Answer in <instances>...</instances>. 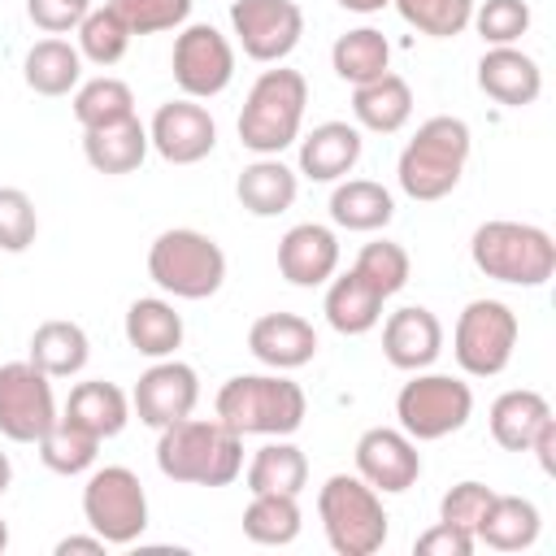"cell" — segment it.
<instances>
[{
  "instance_id": "cell-1",
  "label": "cell",
  "mask_w": 556,
  "mask_h": 556,
  "mask_svg": "<svg viewBox=\"0 0 556 556\" xmlns=\"http://www.w3.org/2000/svg\"><path fill=\"white\" fill-rule=\"evenodd\" d=\"M156 469L187 486H230L243 473V434L217 417H182L161 426Z\"/></svg>"
},
{
  "instance_id": "cell-2",
  "label": "cell",
  "mask_w": 556,
  "mask_h": 556,
  "mask_svg": "<svg viewBox=\"0 0 556 556\" xmlns=\"http://www.w3.org/2000/svg\"><path fill=\"white\" fill-rule=\"evenodd\" d=\"M217 421H226L235 434H265V439H287L304 426L308 400L300 382L274 374H235L222 382L213 400Z\"/></svg>"
},
{
  "instance_id": "cell-3",
  "label": "cell",
  "mask_w": 556,
  "mask_h": 556,
  "mask_svg": "<svg viewBox=\"0 0 556 556\" xmlns=\"http://www.w3.org/2000/svg\"><path fill=\"white\" fill-rule=\"evenodd\" d=\"M469 148H473V139H469V126L460 117H447V113L426 117L395 161L400 191L408 200H421V204L452 195L465 165H469Z\"/></svg>"
},
{
  "instance_id": "cell-4",
  "label": "cell",
  "mask_w": 556,
  "mask_h": 556,
  "mask_svg": "<svg viewBox=\"0 0 556 556\" xmlns=\"http://www.w3.org/2000/svg\"><path fill=\"white\" fill-rule=\"evenodd\" d=\"M304 104H308V78L300 70H287V65L265 70L248 87V100L239 113V143L256 156H278L300 139Z\"/></svg>"
},
{
  "instance_id": "cell-5",
  "label": "cell",
  "mask_w": 556,
  "mask_h": 556,
  "mask_svg": "<svg viewBox=\"0 0 556 556\" xmlns=\"http://www.w3.org/2000/svg\"><path fill=\"white\" fill-rule=\"evenodd\" d=\"M469 256L478 274L508 282V287H543L556 274V243L543 226L530 222H482L469 239Z\"/></svg>"
},
{
  "instance_id": "cell-6",
  "label": "cell",
  "mask_w": 556,
  "mask_h": 556,
  "mask_svg": "<svg viewBox=\"0 0 556 556\" xmlns=\"http://www.w3.org/2000/svg\"><path fill=\"white\" fill-rule=\"evenodd\" d=\"M148 278L174 300H208L226 282V252L191 226L161 230L148 248Z\"/></svg>"
},
{
  "instance_id": "cell-7",
  "label": "cell",
  "mask_w": 556,
  "mask_h": 556,
  "mask_svg": "<svg viewBox=\"0 0 556 556\" xmlns=\"http://www.w3.org/2000/svg\"><path fill=\"white\" fill-rule=\"evenodd\" d=\"M317 517L326 543L339 556H374L387 543V508L382 495L361 473H330L317 491Z\"/></svg>"
},
{
  "instance_id": "cell-8",
  "label": "cell",
  "mask_w": 556,
  "mask_h": 556,
  "mask_svg": "<svg viewBox=\"0 0 556 556\" xmlns=\"http://www.w3.org/2000/svg\"><path fill=\"white\" fill-rule=\"evenodd\" d=\"M395 417L413 443H434V439L456 434L473 417V391H469V382H460L452 374L417 369L395 395Z\"/></svg>"
},
{
  "instance_id": "cell-9",
  "label": "cell",
  "mask_w": 556,
  "mask_h": 556,
  "mask_svg": "<svg viewBox=\"0 0 556 556\" xmlns=\"http://www.w3.org/2000/svg\"><path fill=\"white\" fill-rule=\"evenodd\" d=\"M83 517L109 547L135 543L148 530V491H143L139 473L126 465L91 469V478L83 486Z\"/></svg>"
},
{
  "instance_id": "cell-10",
  "label": "cell",
  "mask_w": 556,
  "mask_h": 556,
  "mask_svg": "<svg viewBox=\"0 0 556 556\" xmlns=\"http://www.w3.org/2000/svg\"><path fill=\"white\" fill-rule=\"evenodd\" d=\"M517 334V313L504 300H469L452 330V356L469 378H495L508 369Z\"/></svg>"
},
{
  "instance_id": "cell-11",
  "label": "cell",
  "mask_w": 556,
  "mask_h": 556,
  "mask_svg": "<svg viewBox=\"0 0 556 556\" xmlns=\"http://www.w3.org/2000/svg\"><path fill=\"white\" fill-rule=\"evenodd\" d=\"M169 74L187 100H213L235 78V48L213 22H191L174 39Z\"/></svg>"
},
{
  "instance_id": "cell-12",
  "label": "cell",
  "mask_w": 556,
  "mask_h": 556,
  "mask_svg": "<svg viewBox=\"0 0 556 556\" xmlns=\"http://www.w3.org/2000/svg\"><path fill=\"white\" fill-rule=\"evenodd\" d=\"M52 378L30 361L0 365V434L13 443H39V434L56 421Z\"/></svg>"
},
{
  "instance_id": "cell-13",
  "label": "cell",
  "mask_w": 556,
  "mask_h": 556,
  "mask_svg": "<svg viewBox=\"0 0 556 556\" xmlns=\"http://www.w3.org/2000/svg\"><path fill=\"white\" fill-rule=\"evenodd\" d=\"M230 30L243 56L278 65L295 52L304 35V13L295 0H230Z\"/></svg>"
},
{
  "instance_id": "cell-14",
  "label": "cell",
  "mask_w": 556,
  "mask_h": 556,
  "mask_svg": "<svg viewBox=\"0 0 556 556\" xmlns=\"http://www.w3.org/2000/svg\"><path fill=\"white\" fill-rule=\"evenodd\" d=\"M195 404H200V378H195V369H191L187 361H174V356L152 361V365L139 374L135 391H130L135 417H139L143 426H152V430L191 417Z\"/></svg>"
},
{
  "instance_id": "cell-15",
  "label": "cell",
  "mask_w": 556,
  "mask_h": 556,
  "mask_svg": "<svg viewBox=\"0 0 556 556\" xmlns=\"http://www.w3.org/2000/svg\"><path fill=\"white\" fill-rule=\"evenodd\" d=\"M148 143L169 165H195L217 148V122L200 100H165L148 122Z\"/></svg>"
},
{
  "instance_id": "cell-16",
  "label": "cell",
  "mask_w": 556,
  "mask_h": 556,
  "mask_svg": "<svg viewBox=\"0 0 556 556\" xmlns=\"http://www.w3.org/2000/svg\"><path fill=\"white\" fill-rule=\"evenodd\" d=\"M356 473L378 495H400L421 478V452L417 443L395 426H369L356 439Z\"/></svg>"
},
{
  "instance_id": "cell-17",
  "label": "cell",
  "mask_w": 556,
  "mask_h": 556,
  "mask_svg": "<svg viewBox=\"0 0 556 556\" xmlns=\"http://www.w3.org/2000/svg\"><path fill=\"white\" fill-rule=\"evenodd\" d=\"M443 352V321L421 308V304H404L395 313H387L382 321V356L404 369V374H417V369H430Z\"/></svg>"
},
{
  "instance_id": "cell-18",
  "label": "cell",
  "mask_w": 556,
  "mask_h": 556,
  "mask_svg": "<svg viewBox=\"0 0 556 556\" xmlns=\"http://www.w3.org/2000/svg\"><path fill=\"white\" fill-rule=\"evenodd\" d=\"M339 269V239L321 222H300L278 239V274L291 287H321Z\"/></svg>"
},
{
  "instance_id": "cell-19",
  "label": "cell",
  "mask_w": 556,
  "mask_h": 556,
  "mask_svg": "<svg viewBox=\"0 0 556 556\" xmlns=\"http://www.w3.org/2000/svg\"><path fill=\"white\" fill-rule=\"evenodd\" d=\"M478 91L491 96L504 109H526L539 100L543 91V70L530 52H521L517 43L504 48H486L478 61Z\"/></svg>"
},
{
  "instance_id": "cell-20",
  "label": "cell",
  "mask_w": 556,
  "mask_h": 556,
  "mask_svg": "<svg viewBox=\"0 0 556 556\" xmlns=\"http://www.w3.org/2000/svg\"><path fill=\"white\" fill-rule=\"evenodd\" d=\"M248 352L261 365L287 374V369H300L317 356V330L300 313H265L248 330Z\"/></svg>"
},
{
  "instance_id": "cell-21",
  "label": "cell",
  "mask_w": 556,
  "mask_h": 556,
  "mask_svg": "<svg viewBox=\"0 0 556 556\" xmlns=\"http://www.w3.org/2000/svg\"><path fill=\"white\" fill-rule=\"evenodd\" d=\"M361 126L352 122H321L300 139V174L313 182H339L361 161Z\"/></svg>"
},
{
  "instance_id": "cell-22",
  "label": "cell",
  "mask_w": 556,
  "mask_h": 556,
  "mask_svg": "<svg viewBox=\"0 0 556 556\" xmlns=\"http://www.w3.org/2000/svg\"><path fill=\"white\" fill-rule=\"evenodd\" d=\"M352 117H356L361 130H374V135L404 130L408 117H413V87H408V78L387 70V74L352 87Z\"/></svg>"
},
{
  "instance_id": "cell-23",
  "label": "cell",
  "mask_w": 556,
  "mask_h": 556,
  "mask_svg": "<svg viewBox=\"0 0 556 556\" xmlns=\"http://www.w3.org/2000/svg\"><path fill=\"white\" fill-rule=\"evenodd\" d=\"M235 195L252 217H278L295 204L300 195V174L291 165H282L278 156H256L252 165L239 169L235 178Z\"/></svg>"
},
{
  "instance_id": "cell-24",
  "label": "cell",
  "mask_w": 556,
  "mask_h": 556,
  "mask_svg": "<svg viewBox=\"0 0 556 556\" xmlns=\"http://www.w3.org/2000/svg\"><path fill=\"white\" fill-rule=\"evenodd\" d=\"M65 421L83 426L87 434H96L100 443L122 434L126 421H130V395L117 387V382H104V378H91V382H78L61 408Z\"/></svg>"
},
{
  "instance_id": "cell-25",
  "label": "cell",
  "mask_w": 556,
  "mask_h": 556,
  "mask_svg": "<svg viewBox=\"0 0 556 556\" xmlns=\"http://www.w3.org/2000/svg\"><path fill=\"white\" fill-rule=\"evenodd\" d=\"M122 330H126V343H130L139 356H148V361L174 356V352L182 348V313H178L169 300H161V295L135 300V304L126 308Z\"/></svg>"
},
{
  "instance_id": "cell-26",
  "label": "cell",
  "mask_w": 556,
  "mask_h": 556,
  "mask_svg": "<svg viewBox=\"0 0 556 556\" xmlns=\"http://www.w3.org/2000/svg\"><path fill=\"white\" fill-rule=\"evenodd\" d=\"M148 126L139 117L113 122V126H96L83 130V156L96 174H135L148 156Z\"/></svg>"
},
{
  "instance_id": "cell-27",
  "label": "cell",
  "mask_w": 556,
  "mask_h": 556,
  "mask_svg": "<svg viewBox=\"0 0 556 556\" xmlns=\"http://www.w3.org/2000/svg\"><path fill=\"white\" fill-rule=\"evenodd\" d=\"M382 304H387V300H382L356 269H348V274L330 278L321 313H326V321H330L334 334H369V330L382 321Z\"/></svg>"
},
{
  "instance_id": "cell-28",
  "label": "cell",
  "mask_w": 556,
  "mask_h": 556,
  "mask_svg": "<svg viewBox=\"0 0 556 556\" xmlns=\"http://www.w3.org/2000/svg\"><path fill=\"white\" fill-rule=\"evenodd\" d=\"M552 417V404L530 391V387H517V391H504L495 395L491 413H486V426H491V439L504 447V452H530V439L534 430Z\"/></svg>"
},
{
  "instance_id": "cell-29",
  "label": "cell",
  "mask_w": 556,
  "mask_h": 556,
  "mask_svg": "<svg viewBox=\"0 0 556 556\" xmlns=\"http://www.w3.org/2000/svg\"><path fill=\"white\" fill-rule=\"evenodd\" d=\"M22 78L35 96H70L83 78V52L70 39L48 35V39L30 43V52L22 61Z\"/></svg>"
},
{
  "instance_id": "cell-30",
  "label": "cell",
  "mask_w": 556,
  "mask_h": 556,
  "mask_svg": "<svg viewBox=\"0 0 556 556\" xmlns=\"http://www.w3.org/2000/svg\"><path fill=\"white\" fill-rule=\"evenodd\" d=\"M391 217H395V200L374 178H343L330 191V222L343 230L369 235V230H382Z\"/></svg>"
},
{
  "instance_id": "cell-31",
  "label": "cell",
  "mask_w": 556,
  "mask_h": 556,
  "mask_svg": "<svg viewBox=\"0 0 556 556\" xmlns=\"http://www.w3.org/2000/svg\"><path fill=\"white\" fill-rule=\"evenodd\" d=\"M91 356V343H87V330L78 321H65V317H52V321H39L35 334H30V365H39L48 378H74L83 374Z\"/></svg>"
},
{
  "instance_id": "cell-32",
  "label": "cell",
  "mask_w": 556,
  "mask_h": 556,
  "mask_svg": "<svg viewBox=\"0 0 556 556\" xmlns=\"http://www.w3.org/2000/svg\"><path fill=\"white\" fill-rule=\"evenodd\" d=\"M539 530H543V517L526 495H495L473 534L495 552H526L534 547Z\"/></svg>"
},
{
  "instance_id": "cell-33",
  "label": "cell",
  "mask_w": 556,
  "mask_h": 556,
  "mask_svg": "<svg viewBox=\"0 0 556 556\" xmlns=\"http://www.w3.org/2000/svg\"><path fill=\"white\" fill-rule=\"evenodd\" d=\"M248 491L252 495H265V491H278V495H300L304 482H308V456L287 443V439H274L265 447H256V456L248 460Z\"/></svg>"
},
{
  "instance_id": "cell-34",
  "label": "cell",
  "mask_w": 556,
  "mask_h": 556,
  "mask_svg": "<svg viewBox=\"0 0 556 556\" xmlns=\"http://www.w3.org/2000/svg\"><path fill=\"white\" fill-rule=\"evenodd\" d=\"M330 65H334V74H339L343 83L361 87V83H369V78H378V74L391 70V43H387L382 30L356 26V30H348V35L334 39Z\"/></svg>"
},
{
  "instance_id": "cell-35",
  "label": "cell",
  "mask_w": 556,
  "mask_h": 556,
  "mask_svg": "<svg viewBox=\"0 0 556 556\" xmlns=\"http://www.w3.org/2000/svg\"><path fill=\"white\" fill-rule=\"evenodd\" d=\"M304 517H300V495H278V491H265V495H252L248 508H243V534L261 547H282L300 534Z\"/></svg>"
},
{
  "instance_id": "cell-36",
  "label": "cell",
  "mask_w": 556,
  "mask_h": 556,
  "mask_svg": "<svg viewBox=\"0 0 556 556\" xmlns=\"http://www.w3.org/2000/svg\"><path fill=\"white\" fill-rule=\"evenodd\" d=\"M74 117H78L83 130L126 122V117H135V91L122 78H113V74H100L91 83H78L74 87Z\"/></svg>"
},
{
  "instance_id": "cell-37",
  "label": "cell",
  "mask_w": 556,
  "mask_h": 556,
  "mask_svg": "<svg viewBox=\"0 0 556 556\" xmlns=\"http://www.w3.org/2000/svg\"><path fill=\"white\" fill-rule=\"evenodd\" d=\"M96 456H100V439L87 434L83 426L65 421V417H56V421L39 434V460H43L52 473H61V478L87 473V469L96 465Z\"/></svg>"
},
{
  "instance_id": "cell-38",
  "label": "cell",
  "mask_w": 556,
  "mask_h": 556,
  "mask_svg": "<svg viewBox=\"0 0 556 556\" xmlns=\"http://www.w3.org/2000/svg\"><path fill=\"white\" fill-rule=\"evenodd\" d=\"M352 269L382 295V300H391L395 291H404L408 287V274H413V261H408V252L400 248V243H391V239H374V243H365L361 252H356V261H352Z\"/></svg>"
},
{
  "instance_id": "cell-39",
  "label": "cell",
  "mask_w": 556,
  "mask_h": 556,
  "mask_svg": "<svg viewBox=\"0 0 556 556\" xmlns=\"http://www.w3.org/2000/svg\"><path fill=\"white\" fill-rule=\"evenodd\" d=\"M391 4L413 30L430 39H456L473 17V0H391Z\"/></svg>"
},
{
  "instance_id": "cell-40",
  "label": "cell",
  "mask_w": 556,
  "mask_h": 556,
  "mask_svg": "<svg viewBox=\"0 0 556 556\" xmlns=\"http://www.w3.org/2000/svg\"><path fill=\"white\" fill-rule=\"evenodd\" d=\"M130 48V30L126 22L104 4V9H91L83 22H78V52L91 61V65H117Z\"/></svg>"
},
{
  "instance_id": "cell-41",
  "label": "cell",
  "mask_w": 556,
  "mask_h": 556,
  "mask_svg": "<svg viewBox=\"0 0 556 556\" xmlns=\"http://www.w3.org/2000/svg\"><path fill=\"white\" fill-rule=\"evenodd\" d=\"M469 26L482 35L486 48L517 43L530 30V4L526 0H482V4H473Z\"/></svg>"
},
{
  "instance_id": "cell-42",
  "label": "cell",
  "mask_w": 556,
  "mask_h": 556,
  "mask_svg": "<svg viewBox=\"0 0 556 556\" xmlns=\"http://www.w3.org/2000/svg\"><path fill=\"white\" fill-rule=\"evenodd\" d=\"M130 35H161L191 17V0H104Z\"/></svg>"
},
{
  "instance_id": "cell-43",
  "label": "cell",
  "mask_w": 556,
  "mask_h": 556,
  "mask_svg": "<svg viewBox=\"0 0 556 556\" xmlns=\"http://www.w3.org/2000/svg\"><path fill=\"white\" fill-rule=\"evenodd\" d=\"M39 235L35 200L22 187H0V252H26Z\"/></svg>"
},
{
  "instance_id": "cell-44",
  "label": "cell",
  "mask_w": 556,
  "mask_h": 556,
  "mask_svg": "<svg viewBox=\"0 0 556 556\" xmlns=\"http://www.w3.org/2000/svg\"><path fill=\"white\" fill-rule=\"evenodd\" d=\"M491 500H495V491L486 486V482H456V486H447L443 491V500H439V521H452V526H465L469 534L482 526V517H486V508H491ZM478 539V534H473Z\"/></svg>"
},
{
  "instance_id": "cell-45",
  "label": "cell",
  "mask_w": 556,
  "mask_h": 556,
  "mask_svg": "<svg viewBox=\"0 0 556 556\" xmlns=\"http://www.w3.org/2000/svg\"><path fill=\"white\" fill-rule=\"evenodd\" d=\"M91 13V0H26V17L43 35H65L78 30V22Z\"/></svg>"
},
{
  "instance_id": "cell-46",
  "label": "cell",
  "mask_w": 556,
  "mask_h": 556,
  "mask_svg": "<svg viewBox=\"0 0 556 556\" xmlns=\"http://www.w3.org/2000/svg\"><path fill=\"white\" fill-rule=\"evenodd\" d=\"M473 534L465 526H452V521H434L426 534H417L413 552L417 556H469L473 552Z\"/></svg>"
},
{
  "instance_id": "cell-47",
  "label": "cell",
  "mask_w": 556,
  "mask_h": 556,
  "mask_svg": "<svg viewBox=\"0 0 556 556\" xmlns=\"http://www.w3.org/2000/svg\"><path fill=\"white\" fill-rule=\"evenodd\" d=\"M530 452H534V460H539V469H543V473H552V469H556V417H547V421L534 430Z\"/></svg>"
},
{
  "instance_id": "cell-48",
  "label": "cell",
  "mask_w": 556,
  "mask_h": 556,
  "mask_svg": "<svg viewBox=\"0 0 556 556\" xmlns=\"http://www.w3.org/2000/svg\"><path fill=\"white\" fill-rule=\"evenodd\" d=\"M104 547H109V543H104V539L91 530V534H70V539H61V543H56V556H70V552H83V556H100Z\"/></svg>"
},
{
  "instance_id": "cell-49",
  "label": "cell",
  "mask_w": 556,
  "mask_h": 556,
  "mask_svg": "<svg viewBox=\"0 0 556 556\" xmlns=\"http://www.w3.org/2000/svg\"><path fill=\"white\" fill-rule=\"evenodd\" d=\"M348 13H378V9H387L391 0H339Z\"/></svg>"
},
{
  "instance_id": "cell-50",
  "label": "cell",
  "mask_w": 556,
  "mask_h": 556,
  "mask_svg": "<svg viewBox=\"0 0 556 556\" xmlns=\"http://www.w3.org/2000/svg\"><path fill=\"white\" fill-rule=\"evenodd\" d=\"M9 482H13V460H9V452H0V495L9 491Z\"/></svg>"
},
{
  "instance_id": "cell-51",
  "label": "cell",
  "mask_w": 556,
  "mask_h": 556,
  "mask_svg": "<svg viewBox=\"0 0 556 556\" xmlns=\"http://www.w3.org/2000/svg\"><path fill=\"white\" fill-rule=\"evenodd\" d=\"M9 547V526H4V517H0V552Z\"/></svg>"
}]
</instances>
